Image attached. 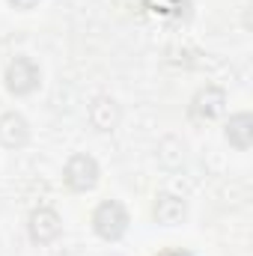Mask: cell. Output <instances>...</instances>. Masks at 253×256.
<instances>
[{
	"mask_svg": "<svg viewBox=\"0 0 253 256\" xmlns=\"http://www.w3.org/2000/svg\"><path fill=\"white\" fill-rule=\"evenodd\" d=\"M86 120H90V126L96 128V131H102V134L116 131L120 122H122V104H120L114 96L102 92V96H96V98L86 104Z\"/></svg>",
	"mask_w": 253,
	"mask_h": 256,
	"instance_id": "cell-6",
	"label": "cell"
},
{
	"mask_svg": "<svg viewBox=\"0 0 253 256\" xmlns=\"http://www.w3.org/2000/svg\"><path fill=\"white\" fill-rule=\"evenodd\" d=\"M140 9L149 18H158L161 24H188L194 15V3L190 0H140Z\"/></svg>",
	"mask_w": 253,
	"mask_h": 256,
	"instance_id": "cell-7",
	"label": "cell"
},
{
	"mask_svg": "<svg viewBox=\"0 0 253 256\" xmlns=\"http://www.w3.org/2000/svg\"><path fill=\"white\" fill-rule=\"evenodd\" d=\"M3 80H6V90L12 96H33L39 90V84H42V68L33 57L18 54V57L9 60Z\"/></svg>",
	"mask_w": 253,
	"mask_h": 256,
	"instance_id": "cell-3",
	"label": "cell"
},
{
	"mask_svg": "<svg viewBox=\"0 0 253 256\" xmlns=\"http://www.w3.org/2000/svg\"><path fill=\"white\" fill-rule=\"evenodd\" d=\"M98 179H102V167H98V161H96L90 152H74V155L66 161L63 182H66L68 191L86 194L98 185Z\"/></svg>",
	"mask_w": 253,
	"mask_h": 256,
	"instance_id": "cell-2",
	"label": "cell"
},
{
	"mask_svg": "<svg viewBox=\"0 0 253 256\" xmlns=\"http://www.w3.org/2000/svg\"><path fill=\"white\" fill-rule=\"evenodd\" d=\"M128 224H131L128 208L120 200H104V202H98L96 212H92V230H96V236L104 238V242H120L128 232Z\"/></svg>",
	"mask_w": 253,
	"mask_h": 256,
	"instance_id": "cell-1",
	"label": "cell"
},
{
	"mask_svg": "<svg viewBox=\"0 0 253 256\" xmlns=\"http://www.w3.org/2000/svg\"><path fill=\"white\" fill-rule=\"evenodd\" d=\"M224 110H226V92L218 84H206L190 96L188 116L194 122H214L224 116Z\"/></svg>",
	"mask_w": 253,
	"mask_h": 256,
	"instance_id": "cell-4",
	"label": "cell"
},
{
	"mask_svg": "<svg viewBox=\"0 0 253 256\" xmlns=\"http://www.w3.org/2000/svg\"><path fill=\"white\" fill-rule=\"evenodd\" d=\"M27 236L36 244H54L63 236V218L51 208V206H39L30 212L27 218Z\"/></svg>",
	"mask_w": 253,
	"mask_h": 256,
	"instance_id": "cell-5",
	"label": "cell"
},
{
	"mask_svg": "<svg viewBox=\"0 0 253 256\" xmlns=\"http://www.w3.org/2000/svg\"><path fill=\"white\" fill-rule=\"evenodd\" d=\"M224 137H226V143H230L232 149L248 152L253 146V116L248 110L232 114V116L226 120V126H224Z\"/></svg>",
	"mask_w": 253,
	"mask_h": 256,
	"instance_id": "cell-10",
	"label": "cell"
},
{
	"mask_svg": "<svg viewBox=\"0 0 253 256\" xmlns=\"http://www.w3.org/2000/svg\"><path fill=\"white\" fill-rule=\"evenodd\" d=\"M12 9H18V12H30V9H36L42 0H6Z\"/></svg>",
	"mask_w": 253,
	"mask_h": 256,
	"instance_id": "cell-11",
	"label": "cell"
},
{
	"mask_svg": "<svg viewBox=\"0 0 253 256\" xmlns=\"http://www.w3.org/2000/svg\"><path fill=\"white\" fill-rule=\"evenodd\" d=\"M167 256H185V254H167Z\"/></svg>",
	"mask_w": 253,
	"mask_h": 256,
	"instance_id": "cell-12",
	"label": "cell"
},
{
	"mask_svg": "<svg viewBox=\"0 0 253 256\" xmlns=\"http://www.w3.org/2000/svg\"><path fill=\"white\" fill-rule=\"evenodd\" d=\"M152 218H155V224H161V226H179V224H185V218H188V202L179 196V194H158L155 196V202H152Z\"/></svg>",
	"mask_w": 253,
	"mask_h": 256,
	"instance_id": "cell-8",
	"label": "cell"
},
{
	"mask_svg": "<svg viewBox=\"0 0 253 256\" xmlns=\"http://www.w3.org/2000/svg\"><path fill=\"white\" fill-rule=\"evenodd\" d=\"M30 143V122L18 110L0 114V146L6 149H24Z\"/></svg>",
	"mask_w": 253,
	"mask_h": 256,
	"instance_id": "cell-9",
	"label": "cell"
}]
</instances>
